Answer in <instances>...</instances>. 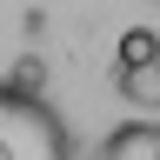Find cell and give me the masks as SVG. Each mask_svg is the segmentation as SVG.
<instances>
[{"label":"cell","instance_id":"6da1fadb","mask_svg":"<svg viewBox=\"0 0 160 160\" xmlns=\"http://www.w3.org/2000/svg\"><path fill=\"white\" fill-rule=\"evenodd\" d=\"M0 160H73V133L47 93L0 80Z\"/></svg>","mask_w":160,"mask_h":160},{"label":"cell","instance_id":"7a4b0ae2","mask_svg":"<svg viewBox=\"0 0 160 160\" xmlns=\"http://www.w3.org/2000/svg\"><path fill=\"white\" fill-rule=\"evenodd\" d=\"M100 160H160V120L133 113V120H120V127H107Z\"/></svg>","mask_w":160,"mask_h":160},{"label":"cell","instance_id":"3957f363","mask_svg":"<svg viewBox=\"0 0 160 160\" xmlns=\"http://www.w3.org/2000/svg\"><path fill=\"white\" fill-rule=\"evenodd\" d=\"M160 60V33L153 27H127L113 40V73H133V67H153Z\"/></svg>","mask_w":160,"mask_h":160},{"label":"cell","instance_id":"277c9868","mask_svg":"<svg viewBox=\"0 0 160 160\" xmlns=\"http://www.w3.org/2000/svg\"><path fill=\"white\" fill-rule=\"evenodd\" d=\"M113 87H120V100H133L147 120H160V60H153V67H133V73H113Z\"/></svg>","mask_w":160,"mask_h":160},{"label":"cell","instance_id":"5b68a950","mask_svg":"<svg viewBox=\"0 0 160 160\" xmlns=\"http://www.w3.org/2000/svg\"><path fill=\"white\" fill-rule=\"evenodd\" d=\"M13 87H27V93H40V53H20V67L7 73Z\"/></svg>","mask_w":160,"mask_h":160}]
</instances>
